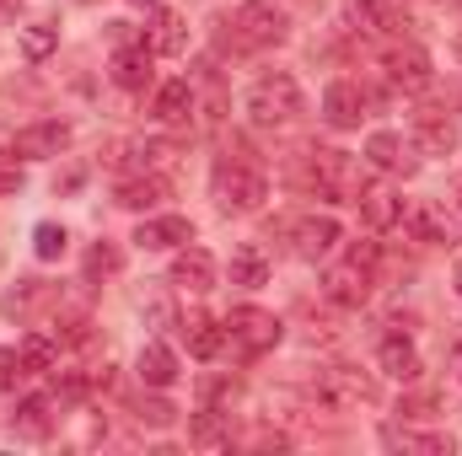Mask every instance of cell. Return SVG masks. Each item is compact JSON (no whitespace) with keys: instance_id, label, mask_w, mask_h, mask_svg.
<instances>
[{"instance_id":"cell-1","label":"cell","mask_w":462,"mask_h":456,"mask_svg":"<svg viewBox=\"0 0 462 456\" xmlns=\"http://www.w3.org/2000/svg\"><path fill=\"white\" fill-rule=\"evenodd\" d=\"M210 194H216V205H221L226 215H253V210L269 199V178H263V167L236 145V150H226V156L216 161Z\"/></svg>"},{"instance_id":"cell-2","label":"cell","mask_w":462,"mask_h":456,"mask_svg":"<svg viewBox=\"0 0 462 456\" xmlns=\"http://www.w3.org/2000/svg\"><path fill=\"white\" fill-rule=\"evenodd\" d=\"M301 183L318 194V199H339V205H355L360 194V167L349 150H334V145H307L301 150Z\"/></svg>"},{"instance_id":"cell-3","label":"cell","mask_w":462,"mask_h":456,"mask_svg":"<svg viewBox=\"0 0 462 456\" xmlns=\"http://www.w3.org/2000/svg\"><path fill=\"white\" fill-rule=\"evenodd\" d=\"M318 403L328 408V414H360V408H376L382 403V387H376V376L371 370H360V365H323L318 370Z\"/></svg>"},{"instance_id":"cell-4","label":"cell","mask_w":462,"mask_h":456,"mask_svg":"<svg viewBox=\"0 0 462 456\" xmlns=\"http://www.w3.org/2000/svg\"><path fill=\"white\" fill-rule=\"evenodd\" d=\"M376 263H382V247L376 242H355L345 252V263H334L323 274V296L334 306H365L371 301V285H376Z\"/></svg>"},{"instance_id":"cell-5","label":"cell","mask_w":462,"mask_h":456,"mask_svg":"<svg viewBox=\"0 0 462 456\" xmlns=\"http://www.w3.org/2000/svg\"><path fill=\"white\" fill-rule=\"evenodd\" d=\"M226 27H231V43H236L242 54H263V49H280V43L291 38L285 11H274L269 0H242L226 16Z\"/></svg>"},{"instance_id":"cell-6","label":"cell","mask_w":462,"mask_h":456,"mask_svg":"<svg viewBox=\"0 0 462 456\" xmlns=\"http://www.w3.org/2000/svg\"><path fill=\"white\" fill-rule=\"evenodd\" d=\"M301 108H307V97H301V81L291 70H274L247 92V118L258 129H285V123H296Z\"/></svg>"},{"instance_id":"cell-7","label":"cell","mask_w":462,"mask_h":456,"mask_svg":"<svg viewBox=\"0 0 462 456\" xmlns=\"http://www.w3.org/2000/svg\"><path fill=\"white\" fill-rule=\"evenodd\" d=\"M226 328V343L236 360H258V354H269L274 343H280V317L274 312H263V306H231V317L221 323Z\"/></svg>"},{"instance_id":"cell-8","label":"cell","mask_w":462,"mask_h":456,"mask_svg":"<svg viewBox=\"0 0 462 456\" xmlns=\"http://www.w3.org/2000/svg\"><path fill=\"white\" fill-rule=\"evenodd\" d=\"M382 70H387V87H398V92H425L430 87V54L420 49V43H387L382 49Z\"/></svg>"},{"instance_id":"cell-9","label":"cell","mask_w":462,"mask_h":456,"mask_svg":"<svg viewBox=\"0 0 462 456\" xmlns=\"http://www.w3.org/2000/svg\"><path fill=\"white\" fill-rule=\"evenodd\" d=\"M365 161L376 172H387V178H414L420 172V145L403 140V134H393V129H376L365 140Z\"/></svg>"},{"instance_id":"cell-10","label":"cell","mask_w":462,"mask_h":456,"mask_svg":"<svg viewBox=\"0 0 462 456\" xmlns=\"http://www.w3.org/2000/svg\"><path fill=\"white\" fill-rule=\"evenodd\" d=\"M345 11L365 38H403V27H409L403 0H349Z\"/></svg>"},{"instance_id":"cell-11","label":"cell","mask_w":462,"mask_h":456,"mask_svg":"<svg viewBox=\"0 0 462 456\" xmlns=\"http://www.w3.org/2000/svg\"><path fill=\"white\" fill-rule=\"evenodd\" d=\"M339 221L334 215H301L296 226H291V252L296 258H307V263H323L334 247H339Z\"/></svg>"},{"instance_id":"cell-12","label":"cell","mask_w":462,"mask_h":456,"mask_svg":"<svg viewBox=\"0 0 462 456\" xmlns=\"http://www.w3.org/2000/svg\"><path fill=\"white\" fill-rule=\"evenodd\" d=\"M355 205H360V215H365L371 231H393V226H403V215H409V205L398 199L393 183H360Z\"/></svg>"},{"instance_id":"cell-13","label":"cell","mask_w":462,"mask_h":456,"mask_svg":"<svg viewBox=\"0 0 462 456\" xmlns=\"http://www.w3.org/2000/svg\"><path fill=\"white\" fill-rule=\"evenodd\" d=\"M70 145V123H60V118H43V123H27L16 140H11V150L22 156V161H49V156H60Z\"/></svg>"},{"instance_id":"cell-14","label":"cell","mask_w":462,"mask_h":456,"mask_svg":"<svg viewBox=\"0 0 462 456\" xmlns=\"http://www.w3.org/2000/svg\"><path fill=\"white\" fill-rule=\"evenodd\" d=\"M365 108H371V97H365L360 81H334V87L323 92V118H328L334 129H360Z\"/></svg>"},{"instance_id":"cell-15","label":"cell","mask_w":462,"mask_h":456,"mask_svg":"<svg viewBox=\"0 0 462 456\" xmlns=\"http://www.w3.org/2000/svg\"><path fill=\"white\" fill-rule=\"evenodd\" d=\"M172 285H178V290H189V296H205V290L216 285V258H210L205 247L183 242V252L172 258Z\"/></svg>"},{"instance_id":"cell-16","label":"cell","mask_w":462,"mask_h":456,"mask_svg":"<svg viewBox=\"0 0 462 456\" xmlns=\"http://www.w3.org/2000/svg\"><path fill=\"white\" fill-rule=\"evenodd\" d=\"M151 65H156V49L140 38V43H124L114 54V87L118 92H145L151 87Z\"/></svg>"},{"instance_id":"cell-17","label":"cell","mask_w":462,"mask_h":456,"mask_svg":"<svg viewBox=\"0 0 462 456\" xmlns=\"http://www.w3.org/2000/svg\"><path fill=\"white\" fill-rule=\"evenodd\" d=\"M183 242H194V226L183 215H151V221L134 226V247H145V252H167V247H183Z\"/></svg>"},{"instance_id":"cell-18","label":"cell","mask_w":462,"mask_h":456,"mask_svg":"<svg viewBox=\"0 0 462 456\" xmlns=\"http://www.w3.org/2000/svg\"><path fill=\"white\" fill-rule=\"evenodd\" d=\"M376 365L387 376H398V381H420V349L403 339V333H387V339L376 343Z\"/></svg>"},{"instance_id":"cell-19","label":"cell","mask_w":462,"mask_h":456,"mask_svg":"<svg viewBox=\"0 0 462 456\" xmlns=\"http://www.w3.org/2000/svg\"><path fill=\"white\" fill-rule=\"evenodd\" d=\"M11 430L22 441H49L54 435V403L49 397H22L16 414H11Z\"/></svg>"},{"instance_id":"cell-20","label":"cell","mask_w":462,"mask_h":456,"mask_svg":"<svg viewBox=\"0 0 462 456\" xmlns=\"http://www.w3.org/2000/svg\"><path fill=\"white\" fill-rule=\"evenodd\" d=\"M134 370H140V381H145V387L167 392V387L178 381V354H172L167 343H145V349H140V360H134Z\"/></svg>"},{"instance_id":"cell-21","label":"cell","mask_w":462,"mask_h":456,"mask_svg":"<svg viewBox=\"0 0 462 456\" xmlns=\"http://www.w3.org/2000/svg\"><path fill=\"white\" fill-rule=\"evenodd\" d=\"M114 199L124 210H156L162 199H167V178H156V172H140V178H124L114 188Z\"/></svg>"},{"instance_id":"cell-22","label":"cell","mask_w":462,"mask_h":456,"mask_svg":"<svg viewBox=\"0 0 462 456\" xmlns=\"http://www.w3.org/2000/svg\"><path fill=\"white\" fill-rule=\"evenodd\" d=\"M414 134H420V145H425L430 156H447V150L457 145V129H452V118L441 114V108H420V118H414Z\"/></svg>"},{"instance_id":"cell-23","label":"cell","mask_w":462,"mask_h":456,"mask_svg":"<svg viewBox=\"0 0 462 456\" xmlns=\"http://www.w3.org/2000/svg\"><path fill=\"white\" fill-rule=\"evenodd\" d=\"M151 49H156V54H167V59L189 54V22H183L178 11H156V27H151Z\"/></svg>"},{"instance_id":"cell-24","label":"cell","mask_w":462,"mask_h":456,"mask_svg":"<svg viewBox=\"0 0 462 456\" xmlns=\"http://www.w3.org/2000/svg\"><path fill=\"white\" fill-rule=\"evenodd\" d=\"M151 114L162 118V123H189V114H194V87H189V81H167V87L156 92Z\"/></svg>"},{"instance_id":"cell-25","label":"cell","mask_w":462,"mask_h":456,"mask_svg":"<svg viewBox=\"0 0 462 456\" xmlns=\"http://www.w3.org/2000/svg\"><path fill=\"white\" fill-rule=\"evenodd\" d=\"M382 441L393 446V451H420V456H452V435H420V430H398V424H387L382 430Z\"/></svg>"},{"instance_id":"cell-26","label":"cell","mask_w":462,"mask_h":456,"mask_svg":"<svg viewBox=\"0 0 462 456\" xmlns=\"http://www.w3.org/2000/svg\"><path fill=\"white\" fill-rule=\"evenodd\" d=\"M403 226L414 231L425 247H447V242H452V226H447V215H441L436 205H414V210L403 215Z\"/></svg>"},{"instance_id":"cell-27","label":"cell","mask_w":462,"mask_h":456,"mask_svg":"<svg viewBox=\"0 0 462 456\" xmlns=\"http://www.w3.org/2000/svg\"><path fill=\"white\" fill-rule=\"evenodd\" d=\"M183 339H189V349H194L199 360H216V354L226 349V328H221L216 317H189V323H183Z\"/></svg>"},{"instance_id":"cell-28","label":"cell","mask_w":462,"mask_h":456,"mask_svg":"<svg viewBox=\"0 0 462 456\" xmlns=\"http://www.w3.org/2000/svg\"><path fill=\"white\" fill-rule=\"evenodd\" d=\"M269 279V258L253 247V242H242L236 252H231V285H247V290H258Z\"/></svg>"},{"instance_id":"cell-29","label":"cell","mask_w":462,"mask_h":456,"mask_svg":"<svg viewBox=\"0 0 462 456\" xmlns=\"http://www.w3.org/2000/svg\"><path fill=\"white\" fill-rule=\"evenodd\" d=\"M189 441L205 446V451H216V446H231V430H221V414H216V408H205V414H194Z\"/></svg>"},{"instance_id":"cell-30","label":"cell","mask_w":462,"mask_h":456,"mask_svg":"<svg viewBox=\"0 0 462 456\" xmlns=\"http://www.w3.org/2000/svg\"><path fill=\"white\" fill-rule=\"evenodd\" d=\"M16 354H22L27 376H38V370H54V360H60V349H54V339H49V333H32V339L22 343Z\"/></svg>"},{"instance_id":"cell-31","label":"cell","mask_w":462,"mask_h":456,"mask_svg":"<svg viewBox=\"0 0 462 456\" xmlns=\"http://www.w3.org/2000/svg\"><path fill=\"white\" fill-rule=\"evenodd\" d=\"M65 242H70V231H65V226H54V221H43V226L32 231V252H38L43 263L65 258Z\"/></svg>"},{"instance_id":"cell-32","label":"cell","mask_w":462,"mask_h":456,"mask_svg":"<svg viewBox=\"0 0 462 456\" xmlns=\"http://www.w3.org/2000/svg\"><path fill=\"white\" fill-rule=\"evenodd\" d=\"M54 43H60V32H54L49 22H32V27L22 32V49H27V59H43V54H49Z\"/></svg>"},{"instance_id":"cell-33","label":"cell","mask_w":462,"mask_h":456,"mask_svg":"<svg viewBox=\"0 0 462 456\" xmlns=\"http://www.w3.org/2000/svg\"><path fill=\"white\" fill-rule=\"evenodd\" d=\"M103 274H118V247H108V242H97L87 252V279H103Z\"/></svg>"},{"instance_id":"cell-34","label":"cell","mask_w":462,"mask_h":456,"mask_svg":"<svg viewBox=\"0 0 462 456\" xmlns=\"http://www.w3.org/2000/svg\"><path fill=\"white\" fill-rule=\"evenodd\" d=\"M27 376V365H22V354L16 349H0V397L5 392H16V381Z\"/></svg>"},{"instance_id":"cell-35","label":"cell","mask_w":462,"mask_h":456,"mask_svg":"<svg viewBox=\"0 0 462 456\" xmlns=\"http://www.w3.org/2000/svg\"><path fill=\"white\" fill-rule=\"evenodd\" d=\"M16 188H22V156L0 150V194H16Z\"/></svg>"},{"instance_id":"cell-36","label":"cell","mask_w":462,"mask_h":456,"mask_svg":"<svg viewBox=\"0 0 462 456\" xmlns=\"http://www.w3.org/2000/svg\"><path fill=\"white\" fill-rule=\"evenodd\" d=\"M140 419L162 430V424H172V419H178V408H172V403H145V408H140Z\"/></svg>"},{"instance_id":"cell-37","label":"cell","mask_w":462,"mask_h":456,"mask_svg":"<svg viewBox=\"0 0 462 456\" xmlns=\"http://www.w3.org/2000/svg\"><path fill=\"white\" fill-rule=\"evenodd\" d=\"M452 381H457V387H462V343H457V349H452Z\"/></svg>"},{"instance_id":"cell-38","label":"cell","mask_w":462,"mask_h":456,"mask_svg":"<svg viewBox=\"0 0 462 456\" xmlns=\"http://www.w3.org/2000/svg\"><path fill=\"white\" fill-rule=\"evenodd\" d=\"M452 279H457V296H462V258L452 263Z\"/></svg>"},{"instance_id":"cell-39","label":"cell","mask_w":462,"mask_h":456,"mask_svg":"<svg viewBox=\"0 0 462 456\" xmlns=\"http://www.w3.org/2000/svg\"><path fill=\"white\" fill-rule=\"evenodd\" d=\"M134 5H156V0H134Z\"/></svg>"},{"instance_id":"cell-40","label":"cell","mask_w":462,"mask_h":456,"mask_svg":"<svg viewBox=\"0 0 462 456\" xmlns=\"http://www.w3.org/2000/svg\"><path fill=\"white\" fill-rule=\"evenodd\" d=\"M457 59H462V38H457Z\"/></svg>"}]
</instances>
